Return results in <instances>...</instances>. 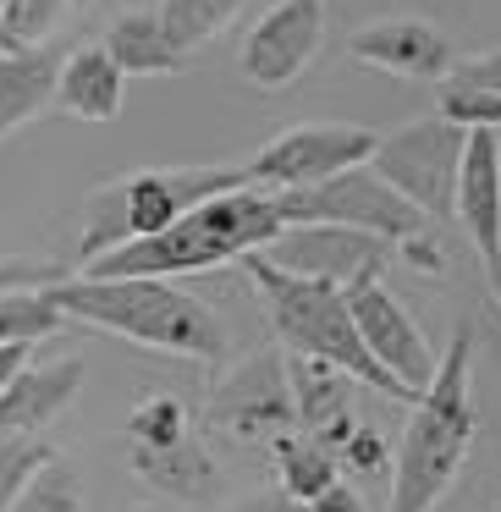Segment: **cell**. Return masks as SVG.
<instances>
[{"mask_svg":"<svg viewBox=\"0 0 501 512\" xmlns=\"http://www.w3.org/2000/svg\"><path fill=\"white\" fill-rule=\"evenodd\" d=\"M50 303L67 320L111 331L133 347H155L193 364H221L226 358V320L177 281L160 276H61L50 281Z\"/></svg>","mask_w":501,"mask_h":512,"instance_id":"6da1fadb","label":"cell"},{"mask_svg":"<svg viewBox=\"0 0 501 512\" xmlns=\"http://www.w3.org/2000/svg\"><path fill=\"white\" fill-rule=\"evenodd\" d=\"M479 435L474 408V320L452 331L430 391L413 402V419L391 457V507L386 512H435L457 485Z\"/></svg>","mask_w":501,"mask_h":512,"instance_id":"7a4b0ae2","label":"cell"},{"mask_svg":"<svg viewBox=\"0 0 501 512\" xmlns=\"http://www.w3.org/2000/svg\"><path fill=\"white\" fill-rule=\"evenodd\" d=\"M281 210L276 193L265 188H232L221 199H204L199 210H188L182 221H171L166 232L122 243L111 254H100L94 265H83V276H160V281H182L199 276V270L232 265L248 259L259 248H270L281 237Z\"/></svg>","mask_w":501,"mask_h":512,"instance_id":"3957f363","label":"cell"},{"mask_svg":"<svg viewBox=\"0 0 501 512\" xmlns=\"http://www.w3.org/2000/svg\"><path fill=\"white\" fill-rule=\"evenodd\" d=\"M243 270H248V281L259 287L265 320H270V331L281 336L287 353H303V358H320V364L347 369L358 386L380 391V397H391V402H419L402 380H391L386 369L369 358L364 336H358V320H353V303H347L342 287L292 276V270H276L265 254H248Z\"/></svg>","mask_w":501,"mask_h":512,"instance_id":"277c9868","label":"cell"},{"mask_svg":"<svg viewBox=\"0 0 501 512\" xmlns=\"http://www.w3.org/2000/svg\"><path fill=\"white\" fill-rule=\"evenodd\" d=\"M232 188H248V166H160V171H127L83 199V226H78V265H94L100 254L138 237L166 232L204 199H221Z\"/></svg>","mask_w":501,"mask_h":512,"instance_id":"5b68a950","label":"cell"},{"mask_svg":"<svg viewBox=\"0 0 501 512\" xmlns=\"http://www.w3.org/2000/svg\"><path fill=\"white\" fill-rule=\"evenodd\" d=\"M276 210L287 226H353V232L386 237L391 248L430 232V215L402 199L375 166H353L331 182H314V188L276 193Z\"/></svg>","mask_w":501,"mask_h":512,"instance_id":"8992f818","label":"cell"},{"mask_svg":"<svg viewBox=\"0 0 501 512\" xmlns=\"http://www.w3.org/2000/svg\"><path fill=\"white\" fill-rule=\"evenodd\" d=\"M463 149H468V133L435 111V116H419V122L397 127V133H380L369 166H375L408 204H419L430 221H446V215L457 210Z\"/></svg>","mask_w":501,"mask_h":512,"instance_id":"52a82bcc","label":"cell"},{"mask_svg":"<svg viewBox=\"0 0 501 512\" xmlns=\"http://www.w3.org/2000/svg\"><path fill=\"white\" fill-rule=\"evenodd\" d=\"M380 133L358 122H309V127H287L276 133L254 160H248V182L265 193H298L314 182H331L353 166H369Z\"/></svg>","mask_w":501,"mask_h":512,"instance_id":"ba28073f","label":"cell"},{"mask_svg":"<svg viewBox=\"0 0 501 512\" xmlns=\"http://www.w3.org/2000/svg\"><path fill=\"white\" fill-rule=\"evenodd\" d=\"M210 424L221 435H232V441H248V446H276L281 435L298 430L287 358L276 347H259L243 364L226 369L210 391Z\"/></svg>","mask_w":501,"mask_h":512,"instance_id":"9c48e42d","label":"cell"},{"mask_svg":"<svg viewBox=\"0 0 501 512\" xmlns=\"http://www.w3.org/2000/svg\"><path fill=\"white\" fill-rule=\"evenodd\" d=\"M325 45V0H276L254 28H248L237 67L254 89L276 94L309 72V61Z\"/></svg>","mask_w":501,"mask_h":512,"instance_id":"30bf717a","label":"cell"},{"mask_svg":"<svg viewBox=\"0 0 501 512\" xmlns=\"http://www.w3.org/2000/svg\"><path fill=\"white\" fill-rule=\"evenodd\" d=\"M276 270L309 281H331V287H358V281H380L386 276L391 243L386 237L353 232V226H281V237L270 248H259Z\"/></svg>","mask_w":501,"mask_h":512,"instance_id":"8fae6325","label":"cell"},{"mask_svg":"<svg viewBox=\"0 0 501 512\" xmlns=\"http://www.w3.org/2000/svg\"><path fill=\"white\" fill-rule=\"evenodd\" d=\"M347 303H353V320H358V336H364L369 358H375L391 380H402L413 397H424L435 369H441V353H435L430 336L419 331V320L391 298L386 281H358V287H347Z\"/></svg>","mask_w":501,"mask_h":512,"instance_id":"7c38bea8","label":"cell"},{"mask_svg":"<svg viewBox=\"0 0 501 512\" xmlns=\"http://www.w3.org/2000/svg\"><path fill=\"white\" fill-rule=\"evenodd\" d=\"M457 221L468 243L479 248V265L490 276V292L501 303V133H468L463 177H457Z\"/></svg>","mask_w":501,"mask_h":512,"instance_id":"4fadbf2b","label":"cell"},{"mask_svg":"<svg viewBox=\"0 0 501 512\" xmlns=\"http://www.w3.org/2000/svg\"><path fill=\"white\" fill-rule=\"evenodd\" d=\"M347 50L364 67L391 72V78H413V83H446V72L457 67L446 34L424 17H375L347 39Z\"/></svg>","mask_w":501,"mask_h":512,"instance_id":"5bb4252c","label":"cell"},{"mask_svg":"<svg viewBox=\"0 0 501 512\" xmlns=\"http://www.w3.org/2000/svg\"><path fill=\"white\" fill-rule=\"evenodd\" d=\"M83 375H89V364L78 353L17 369V380L0 391V435H39L45 424H56L78 402Z\"/></svg>","mask_w":501,"mask_h":512,"instance_id":"9a60e30c","label":"cell"},{"mask_svg":"<svg viewBox=\"0 0 501 512\" xmlns=\"http://www.w3.org/2000/svg\"><path fill=\"white\" fill-rule=\"evenodd\" d=\"M127 100V72L105 56V45H78L61 61L56 78V105L78 122H116Z\"/></svg>","mask_w":501,"mask_h":512,"instance_id":"2e32d148","label":"cell"},{"mask_svg":"<svg viewBox=\"0 0 501 512\" xmlns=\"http://www.w3.org/2000/svg\"><path fill=\"white\" fill-rule=\"evenodd\" d=\"M61 61L67 56H56V45H45V50H0V144L56 100Z\"/></svg>","mask_w":501,"mask_h":512,"instance_id":"e0dca14e","label":"cell"},{"mask_svg":"<svg viewBox=\"0 0 501 512\" xmlns=\"http://www.w3.org/2000/svg\"><path fill=\"white\" fill-rule=\"evenodd\" d=\"M133 468L160 496L182 501V507H199V501H210L221 490V463H215V452L199 435H188L177 446H155V452H138L133 446Z\"/></svg>","mask_w":501,"mask_h":512,"instance_id":"ac0fdd59","label":"cell"},{"mask_svg":"<svg viewBox=\"0 0 501 512\" xmlns=\"http://www.w3.org/2000/svg\"><path fill=\"white\" fill-rule=\"evenodd\" d=\"M105 56L127 72V78H177L188 67V50L171 45L160 12H127L105 28Z\"/></svg>","mask_w":501,"mask_h":512,"instance_id":"d6986e66","label":"cell"},{"mask_svg":"<svg viewBox=\"0 0 501 512\" xmlns=\"http://www.w3.org/2000/svg\"><path fill=\"white\" fill-rule=\"evenodd\" d=\"M287 380H292V408H298V430L320 435L325 424L353 419V391L358 380L336 364H320V358L287 353Z\"/></svg>","mask_w":501,"mask_h":512,"instance_id":"ffe728a7","label":"cell"},{"mask_svg":"<svg viewBox=\"0 0 501 512\" xmlns=\"http://www.w3.org/2000/svg\"><path fill=\"white\" fill-rule=\"evenodd\" d=\"M276 474H281V490H287L292 501H320L331 485H342V463H336L331 452H325L314 435H303V430H292V435H281L276 446Z\"/></svg>","mask_w":501,"mask_h":512,"instance_id":"44dd1931","label":"cell"},{"mask_svg":"<svg viewBox=\"0 0 501 512\" xmlns=\"http://www.w3.org/2000/svg\"><path fill=\"white\" fill-rule=\"evenodd\" d=\"M67 325V314L50 303L45 287H23V292H0V347L28 342L39 347L45 336H56Z\"/></svg>","mask_w":501,"mask_h":512,"instance_id":"7402d4cb","label":"cell"},{"mask_svg":"<svg viewBox=\"0 0 501 512\" xmlns=\"http://www.w3.org/2000/svg\"><path fill=\"white\" fill-rule=\"evenodd\" d=\"M78 12V0H6L0 12V50H45L56 28Z\"/></svg>","mask_w":501,"mask_h":512,"instance_id":"603a6c76","label":"cell"},{"mask_svg":"<svg viewBox=\"0 0 501 512\" xmlns=\"http://www.w3.org/2000/svg\"><path fill=\"white\" fill-rule=\"evenodd\" d=\"M237 12H243V0H160V23H166L171 45L188 50V56L210 45Z\"/></svg>","mask_w":501,"mask_h":512,"instance_id":"cb8c5ba5","label":"cell"},{"mask_svg":"<svg viewBox=\"0 0 501 512\" xmlns=\"http://www.w3.org/2000/svg\"><path fill=\"white\" fill-rule=\"evenodd\" d=\"M6 512H83V479H78V468L56 452L50 463L34 468V479L17 490V501Z\"/></svg>","mask_w":501,"mask_h":512,"instance_id":"d4e9b609","label":"cell"},{"mask_svg":"<svg viewBox=\"0 0 501 512\" xmlns=\"http://www.w3.org/2000/svg\"><path fill=\"white\" fill-rule=\"evenodd\" d=\"M193 435V419H188V402L182 397H144L133 408V419H127V441L138 446V452H155V446H177Z\"/></svg>","mask_w":501,"mask_h":512,"instance_id":"484cf974","label":"cell"},{"mask_svg":"<svg viewBox=\"0 0 501 512\" xmlns=\"http://www.w3.org/2000/svg\"><path fill=\"white\" fill-rule=\"evenodd\" d=\"M441 116L446 122H457L463 133H501V94L490 89H468V83H441Z\"/></svg>","mask_w":501,"mask_h":512,"instance_id":"4316f807","label":"cell"},{"mask_svg":"<svg viewBox=\"0 0 501 512\" xmlns=\"http://www.w3.org/2000/svg\"><path fill=\"white\" fill-rule=\"evenodd\" d=\"M50 446L45 441H34V435H0V512L17 501V490L34 479V468L39 463H50Z\"/></svg>","mask_w":501,"mask_h":512,"instance_id":"83f0119b","label":"cell"},{"mask_svg":"<svg viewBox=\"0 0 501 512\" xmlns=\"http://www.w3.org/2000/svg\"><path fill=\"white\" fill-rule=\"evenodd\" d=\"M336 463L353 468V474H380V468H391V463H386V441H380L375 424H358L353 441L342 446V457H336Z\"/></svg>","mask_w":501,"mask_h":512,"instance_id":"f1b7e54d","label":"cell"},{"mask_svg":"<svg viewBox=\"0 0 501 512\" xmlns=\"http://www.w3.org/2000/svg\"><path fill=\"white\" fill-rule=\"evenodd\" d=\"M67 270L45 265V259H0V292H23V287H50Z\"/></svg>","mask_w":501,"mask_h":512,"instance_id":"f546056e","label":"cell"},{"mask_svg":"<svg viewBox=\"0 0 501 512\" xmlns=\"http://www.w3.org/2000/svg\"><path fill=\"white\" fill-rule=\"evenodd\" d=\"M452 83H468V89H490V94H501V50H485V56H468V61H457L452 72H446Z\"/></svg>","mask_w":501,"mask_h":512,"instance_id":"4dcf8cb0","label":"cell"},{"mask_svg":"<svg viewBox=\"0 0 501 512\" xmlns=\"http://www.w3.org/2000/svg\"><path fill=\"white\" fill-rule=\"evenodd\" d=\"M397 248H402V259H408L413 270H424V276H441V270H446V254H441V243H435L430 232L408 237V243H397Z\"/></svg>","mask_w":501,"mask_h":512,"instance_id":"1f68e13d","label":"cell"},{"mask_svg":"<svg viewBox=\"0 0 501 512\" xmlns=\"http://www.w3.org/2000/svg\"><path fill=\"white\" fill-rule=\"evenodd\" d=\"M309 507L314 512H364V496H358L353 485H331L320 501H309Z\"/></svg>","mask_w":501,"mask_h":512,"instance_id":"d6a6232c","label":"cell"},{"mask_svg":"<svg viewBox=\"0 0 501 512\" xmlns=\"http://www.w3.org/2000/svg\"><path fill=\"white\" fill-rule=\"evenodd\" d=\"M237 512H314V507H309V501H292L287 490H276V496L265 490V496H248Z\"/></svg>","mask_w":501,"mask_h":512,"instance_id":"836d02e7","label":"cell"},{"mask_svg":"<svg viewBox=\"0 0 501 512\" xmlns=\"http://www.w3.org/2000/svg\"><path fill=\"white\" fill-rule=\"evenodd\" d=\"M28 364H34V347H28V342L0 347V391L12 386V380H17V369H28Z\"/></svg>","mask_w":501,"mask_h":512,"instance_id":"e575fe53","label":"cell"},{"mask_svg":"<svg viewBox=\"0 0 501 512\" xmlns=\"http://www.w3.org/2000/svg\"><path fill=\"white\" fill-rule=\"evenodd\" d=\"M116 512H160V507H116Z\"/></svg>","mask_w":501,"mask_h":512,"instance_id":"d590c367","label":"cell"},{"mask_svg":"<svg viewBox=\"0 0 501 512\" xmlns=\"http://www.w3.org/2000/svg\"><path fill=\"white\" fill-rule=\"evenodd\" d=\"M83 6H94V0H78V12H83Z\"/></svg>","mask_w":501,"mask_h":512,"instance_id":"8d00e7d4","label":"cell"},{"mask_svg":"<svg viewBox=\"0 0 501 512\" xmlns=\"http://www.w3.org/2000/svg\"><path fill=\"white\" fill-rule=\"evenodd\" d=\"M0 12H6V0H0Z\"/></svg>","mask_w":501,"mask_h":512,"instance_id":"74e56055","label":"cell"}]
</instances>
